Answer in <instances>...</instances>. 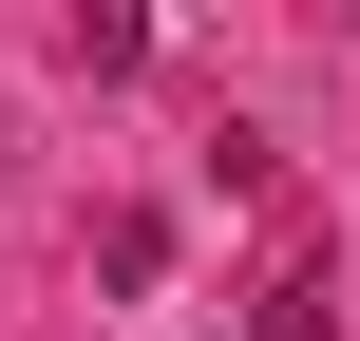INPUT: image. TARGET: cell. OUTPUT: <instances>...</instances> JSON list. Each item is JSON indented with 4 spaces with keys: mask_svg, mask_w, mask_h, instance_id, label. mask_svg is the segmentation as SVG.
Here are the masks:
<instances>
[{
    "mask_svg": "<svg viewBox=\"0 0 360 341\" xmlns=\"http://www.w3.org/2000/svg\"><path fill=\"white\" fill-rule=\"evenodd\" d=\"M57 57H76V76H133V57H152V19H133V0H76V19H57Z\"/></svg>",
    "mask_w": 360,
    "mask_h": 341,
    "instance_id": "6da1fadb",
    "label": "cell"
},
{
    "mask_svg": "<svg viewBox=\"0 0 360 341\" xmlns=\"http://www.w3.org/2000/svg\"><path fill=\"white\" fill-rule=\"evenodd\" d=\"M247 341H342V304H323V285H266V323Z\"/></svg>",
    "mask_w": 360,
    "mask_h": 341,
    "instance_id": "7a4b0ae2",
    "label": "cell"
}]
</instances>
